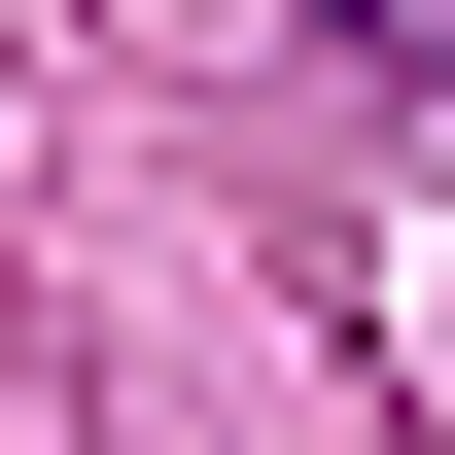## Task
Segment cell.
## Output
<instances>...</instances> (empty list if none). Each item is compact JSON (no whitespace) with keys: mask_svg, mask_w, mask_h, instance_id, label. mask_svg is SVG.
<instances>
[{"mask_svg":"<svg viewBox=\"0 0 455 455\" xmlns=\"http://www.w3.org/2000/svg\"><path fill=\"white\" fill-rule=\"evenodd\" d=\"M315 36H350V70H420V106H455V0H315Z\"/></svg>","mask_w":455,"mask_h":455,"instance_id":"obj_1","label":"cell"}]
</instances>
